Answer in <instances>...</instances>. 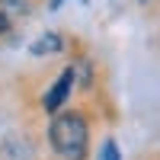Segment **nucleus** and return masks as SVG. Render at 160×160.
I'll list each match as a JSON object with an SVG mask.
<instances>
[{"mask_svg": "<svg viewBox=\"0 0 160 160\" xmlns=\"http://www.w3.org/2000/svg\"><path fill=\"white\" fill-rule=\"evenodd\" d=\"M141 3H148V0H141Z\"/></svg>", "mask_w": 160, "mask_h": 160, "instance_id": "9d476101", "label": "nucleus"}, {"mask_svg": "<svg viewBox=\"0 0 160 160\" xmlns=\"http://www.w3.org/2000/svg\"><path fill=\"white\" fill-rule=\"evenodd\" d=\"M74 80H77V64L64 68V71L58 74V80L45 90V96H42V109H45V112H58L61 106L68 102L71 90H74Z\"/></svg>", "mask_w": 160, "mask_h": 160, "instance_id": "f03ea898", "label": "nucleus"}, {"mask_svg": "<svg viewBox=\"0 0 160 160\" xmlns=\"http://www.w3.org/2000/svg\"><path fill=\"white\" fill-rule=\"evenodd\" d=\"M3 122H7V118H3V115H0V138H3V135H7V125H3Z\"/></svg>", "mask_w": 160, "mask_h": 160, "instance_id": "6e6552de", "label": "nucleus"}, {"mask_svg": "<svg viewBox=\"0 0 160 160\" xmlns=\"http://www.w3.org/2000/svg\"><path fill=\"white\" fill-rule=\"evenodd\" d=\"M96 160H122V154H118V144H115L112 138H106L102 148H99V154H96Z\"/></svg>", "mask_w": 160, "mask_h": 160, "instance_id": "39448f33", "label": "nucleus"}, {"mask_svg": "<svg viewBox=\"0 0 160 160\" xmlns=\"http://www.w3.org/2000/svg\"><path fill=\"white\" fill-rule=\"evenodd\" d=\"M48 141L58 157L64 160H83L90 154V128L80 112H61L48 125Z\"/></svg>", "mask_w": 160, "mask_h": 160, "instance_id": "f257e3e1", "label": "nucleus"}, {"mask_svg": "<svg viewBox=\"0 0 160 160\" xmlns=\"http://www.w3.org/2000/svg\"><path fill=\"white\" fill-rule=\"evenodd\" d=\"M29 51L35 58H42V55H58V51H64V38L58 32H45V35H38L35 42L29 45Z\"/></svg>", "mask_w": 160, "mask_h": 160, "instance_id": "20e7f679", "label": "nucleus"}, {"mask_svg": "<svg viewBox=\"0 0 160 160\" xmlns=\"http://www.w3.org/2000/svg\"><path fill=\"white\" fill-rule=\"evenodd\" d=\"M0 160H35V141L22 131H7L0 138Z\"/></svg>", "mask_w": 160, "mask_h": 160, "instance_id": "7ed1b4c3", "label": "nucleus"}, {"mask_svg": "<svg viewBox=\"0 0 160 160\" xmlns=\"http://www.w3.org/2000/svg\"><path fill=\"white\" fill-rule=\"evenodd\" d=\"M13 29V22H10V16H7V10H0V35H7Z\"/></svg>", "mask_w": 160, "mask_h": 160, "instance_id": "0eeeda50", "label": "nucleus"}, {"mask_svg": "<svg viewBox=\"0 0 160 160\" xmlns=\"http://www.w3.org/2000/svg\"><path fill=\"white\" fill-rule=\"evenodd\" d=\"M61 3H64V0H51L48 7H51V10H61Z\"/></svg>", "mask_w": 160, "mask_h": 160, "instance_id": "1a4fd4ad", "label": "nucleus"}, {"mask_svg": "<svg viewBox=\"0 0 160 160\" xmlns=\"http://www.w3.org/2000/svg\"><path fill=\"white\" fill-rule=\"evenodd\" d=\"M29 7V0H0V10H10V13H22Z\"/></svg>", "mask_w": 160, "mask_h": 160, "instance_id": "423d86ee", "label": "nucleus"}]
</instances>
